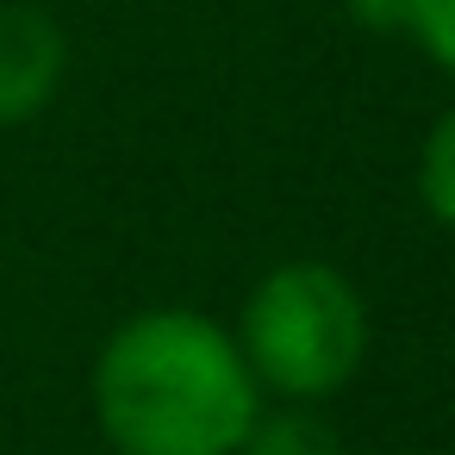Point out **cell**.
Returning <instances> with one entry per match:
<instances>
[{"label": "cell", "instance_id": "6da1fadb", "mask_svg": "<svg viewBox=\"0 0 455 455\" xmlns=\"http://www.w3.org/2000/svg\"><path fill=\"white\" fill-rule=\"evenodd\" d=\"M94 418L119 455H237L262 387L212 312L150 306L100 343Z\"/></svg>", "mask_w": 455, "mask_h": 455}, {"label": "cell", "instance_id": "7a4b0ae2", "mask_svg": "<svg viewBox=\"0 0 455 455\" xmlns=\"http://www.w3.org/2000/svg\"><path fill=\"white\" fill-rule=\"evenodd\" d=\"M231 337H237L262 399L275 393L281 405H318L362 374L374 324H368L362 287L337 262L293 256V262H275L243 293Z\"/></svg>", "mask_w": 455, "mask_h": 455}, {"label": "cell", "instance_id": "3957f363", "mask_svg": "<svg viewBox=\"0 0 455 455\" xmlns=\"http://www.w3.org/2000/svg\"><path fill=\"white\" fill-rule=\"evenodd\" d=\"M69 76V38L44 7L0 0V125L38 119Z\"/></svg>", "mask_w": 455, "mask_h": 455}, {"label": "cell", "instance_id": "277c9868", "mask_svg": "<svg viewBox=\"0 0 455 455\" xmlns=\"http://www.w3.org/2000/svg\"><path fill=\"white\" fill-rule=\"evenodd\" d=\"M237 455H343V443H337V430H331L318 411H306V405H281V411L262 405V418L250 424V436H243Z\"/></svg>", "mask_w": 455, "mask_h": 455}, {"label": "cell", "instance_id": "5b68a950", "mask_svg": "<svg viewBox=\"0 0 455 455\" xmlns=\"http://www.w3.org/2000/svg\"><path fill=\"white\" fill-rule=\"evenodd\" d=\"M418 200L424 212L455 231V107L436 113V125L424 132V150H418Z\"/></svg>", "mask_w": 455, "mask_h": 455}, {"label": "cell", "instance_id": "8992f818", "mask_svg": "<svg viewBox=\"0 0 455 455\" xmlns=\"http://www.w3.org/2000/svg\"><path fill=\"white\" fill-rule=\"evenodd\" d=\"M399 32L455 82V0H399Z\"/></svg>", "mask_w": 455, "mask_h": 455}]
</instances>
